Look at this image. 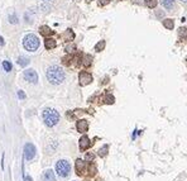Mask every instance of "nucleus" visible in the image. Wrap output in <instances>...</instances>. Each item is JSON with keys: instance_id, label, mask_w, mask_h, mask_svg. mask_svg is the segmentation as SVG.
<instances>
[{"instance_id": "nucleus-8", "label": "nucleus", "mask_w": 187, "mask_h": 181, "mask_svg": "<svg viewBox=\"0 0 187 181\" xmlns=\"http://www.w3.org/2000/svg\"><path fill=\"white\" fill-rule=\"evenodd\" d=\"M76 128L80 133H85V132H87V129H89V122L85 120V119L78 120L77 124H76Z\"/></svg>"}, {"instance_id": "nucleus-4", "label": "nucleus", "mask_w": 187, "mask_h": 181, "mask_svg": "<svg viewBox=\"0 0 187 181\" xmlns=\"http://www.w3.org/2000/svg\"><path fill=\"white\" fill-rule=\"evenodd\" d=\"M56 171L61 177H67L71 171V165L68 164V161L59 160L56 165Z\"/></svg>"}, {"instance_id": "nucleus-28", "label": "nucleus", "mask_w": 187, "mask_h": 181, "mask_svg": "<svg viewBox=\"0 0 187 181\" xmlns=\"http://www.w3.org/2000/svg\"><path fill=\"white\" fill-rule=\"evenodd\" d=\"M18 96H19L20 99H26V94H24V91H22V90L18 91Z\"/></svg>"}, {"instance_id": "nucleus-16", "label": "nucleus", "mask_w": 187, "mask_h": 181, "mask_svg": "<svg viewBox=\"0 0 187 181\" xmlns=\"http://www.w3.org/2000/svg\"><path fill=\"white\" fill-rule=\"evenodd\" d=\"M63 37H65V39H66V41H72V39L75 38V34H74V32H72L71 29H67Z\"/></svg>"}, {"instance_id": "nucleus-30", "label": "nucleus", "mask_w": 187, "mask_h": 181, "mask_svg": "<svg viewBox=\"0 0 187 181\" xmlns=\"http://www.w3.org/2000/svg\"><path fill=\"white\" fill-rule=\"evenodd\" d=\"M24 181H32V177H29V176H24Z\"/></svg>"}, {"instance_id": "nucleus-26", "label": "nucleus", "mask_w": 187, "mask_h": 181, "mask_svg": "<svg viewBox=\"0 0 187 181\" xmlns=\"http://www.w3.org/2000/svg\"><path fill=\"white\" fill-rule=\"evenodd\" d=\"M110 3V0H99V5H101V7H104V5H107Z\"/></svg>"}, {"instance_id": "nucleus-17", "label": "nucleus", "mask_w": 187, "mask_h": 181, "mask_svg": "<svg viewBox=\"0 0 187 181\" xmlns=\"http://www.w3.org/2000/svg\"><path fill=\"white\" fill-rule=\"evenodd\" d=\"M28 63H29V58H28V57L20 56L19 58H18V65H20V66H27Z\"/></svg>"}, {"instance_id": "nucleus-18", "label": "nucleus", "mask_w": 187, "mask_h": 181, "mask_svg": "<svg viewBox=\"0 0 187 181\" xmlns=\"http://www.w3.org/2000/svg\"><path fill=\"white\" fill-rule=\"evenodd\" d=\"M105 44H106V43H105V41H100L99 43L95 46V50H96V52H101V51L105 48Z\"/></svg>"}, {"instance_id": "nucleus-12", "label": "nucleus", "mask_w": 187, "mask_h": 181, "mask_svg": "<svg viewBox=\"0 0 187 181\" xmlns=\"http://www.w3.org/2000/svg\"><path fill=\"white\" fill-rule=\"evenodd\" d=\"M161 4L163 5V8L167 10L173 9L174 4H176V0H161Z\"/></svg>"}, {"instance_id": "nucleus-14", "label": "nucleus", "mask_w": 187, "mask_h": 181, "mask_svg": "<svg viewBox=\"0 0 187 181\" xmlns=\"http://www.w3.org/2000/svg\"><path fill=\"white\" fill-rule=\"evenodd\" d=\"M44 46H46L47 50H53V48H56L57 43H56V41L53 38H47L44 41Z\"/></svg>"}, {"instance_id": "nucleus-20", "label": "nucleus", "mask_w": 187, "mask_h": 181, "mask_svg": "<svg viewBox=\"0 0 187 181\" xmlns=\"http://www.w3.org/2000/svg\"><path fill=\"white\" fill-rule=\"evenodd\" d=\"M91 61H92V57L91 56H90V55H86L85 56V58H83V66H86V67H87V66H90V65H91Z\"/></svg>"}, {"instance_id": "nucleus-11", "label": "nucleus", "mask_w": 187, "mask_h": 181, "mask_svg": "<svg viewBox=\"0 0 187 181\" xmlns=\"http://www.w3.org/2000/svg\"><path fill=\"white\" fill-rule=\"evenodd\" d=\"M43 181H56L55 172L52 170H46L44 175H43Z\"/></svg>"}, {"instance_id": "nucleus-24", "label": "nucleus", "mask_w": 187, "mask_h": 181, "mask_svg": "<svg viewBox=\"0 0 187 181\" xmlns=\"http://www.w3.org/2000/svg\"><path fill=\"white\" fill-rule=\"evenodd\" d=\"M178 34H179V37H185V35H187V29L186 28H179Z\"/></svg>"}, {"instance_id": "nucleus-21", "label": "nucleus", "mask_w": 187, "mask_h": 181, "mask_svg": "<svg viewBox=\"0 0 187 181\" xmlns=\"http://www.w3.org/2000/svg\"><path fill=\"white\" fill-rule=\"evenodd\" d=\"M107 149H109V147H107V146H104L102 148H100V151H99V156H101V157L106 156V155H107Z\"/></svg>"}, {"instance_id": "nucleus-9", "label": "nucleus", "mask_w": 187, "mask_h": 181, "mask_svg": "<svg viewBox=\"0 0 187 181\" xmlns=\"http://www.w3.org/2000/svg\"><path fill=\"white\" fill-rule=\"evenodd\" d=\"M90 146H91V142H90V138L87 136H82L80 138V149L81 151H85Z\"/></svg>"}, {"instance_id": "nucleus-25", "label": "nucleus", "mask_w": 187, "mask_h": 181, "mask_svg": "<svg viewBox=\"0 0 187 181\" xmlns=\"http://www.w3.org/2000/svg\"><path fill=\"white\" fill-rule=\"evenodd\" d=\"M94 158H95V155H94V153H87L86 157H85L86 161H92Z\"/></svg>"}, {"instance_id": "nucleus-7", "label": "nucleus", "mask_w": 187, "mask_h": 181, "mask_svg": "<svg viewBox=\"0 0 187 181\" xmlns=\"http://www.w3.org/2000/svg\"><path fill=\"white\" fill-rule=\"evenodd\" d=\"M24 79H26L28 82L37 84V81H38V75H37V72H35L34 70L29 69V70H26V71H24Z\"/></svg>"}, {"instance_id": "nucleus-1", "label": "nucleus", "mask_w": 187, "mask_h": 181, "mask_svg": "<svg viewBox=\"0 0 187 181\" xmlns=\"http://www.w3.org/2000/svg\"><path fill=\"white\" fill-rule=\"evenodd\" d=\"M47 79L53 85H59L65 80V71L59 66H51L47 70Z\"/></svg>"}, {"instance_id": "nucleus-13", "label": "nucleus", "mask_w": 187, "mask_h": 181, "mask_svg": "<svg viewBox=\"0 0 187 181\" xmlns=\"http://www.w3.org/2000/svg\"><path fill=\"white\" fill-rule=\"evenodd\" d=\"M39 32H41L42 35H44V37H48V35H52L53 33H55L50 27H47V26H42L39 28Z\"/></svg>"}, {"instance_id": "nucleus-6", "label": "nucleus", "mask_w": 187, "mask_h": 181, "mask_svg": "<svg viewBox=\"0 0 187 181\" xmlns=\"http://www.w3.org/2000/svg\"><path fill=\"white\" fill-rule=\"evenodd\" d=\"M78 80H80L81 86H86L92 82V76H91V74H89V72L82 71V72H80V75H78Z\"/></svg>"}, {"instance_id": "nucleus-32", "label": "nucleus", "mask_w": 187, "mask_h": 181, "mask_svg": "<svg viewBox=\"0 0 187 181\" xmlns=\"http://www.w3.org/2000/svg\"><path fill=\"white\" fill-rule=\"evenodd\" d=\"M182 3H185V4H187V0H181Z\"/></svg>"}, {"instance_id": "nucleus-15", "label": "nucleus", "mask_w": 187, "mask_h": 181, "mask_svg": "<svg viewBox=\"0 0 187 181\" xmlns=\"http://www.w3.org/2000/svg\"><path fill=\"white\" fill-rule=\"evenodd\" d=\"M163 26H164L167 29L172 31V29L174 28V22H173V19H163Z\"/></svg>"}, {"instance_id": "nucleus-2", "label": "nucleus", "mask_w": 187, "mask_h": 181, "mask_svg": "<svg viewBox=\"0 0 187 181\" xmlns=\"http://www.w3.org/2000/svg\"><path fill=\"white\" fill-rule=\"evenodd\" d=\"M42 117H43V120L47 127H55L59 120V114L55 109H46L42 114Z\"/></svg>"}, {"instance_id": "nucleus-19", "label": "nucleus", "mask_w": 187, "mask_h": 181, "mask_svg": "<svg viewBox=\"0 0 187 181\" xmlns=\"http://www.w3.org/2000/svg\"><path fill=\"white\" fill-rule=\"evenodd\" d=\"M104 100H105L106 104H114V101H115V98H114V96H113L111 94H106Z\"/></svg>"}, {"instance_id": "nucleus-22", "label": "nucleus", "mask_w": 187, "mask_h": 181, "mask_svg": "<svg viewBox=\"0 0 187 181\" xmlns=\"http://www.w3.org/2000/svg\"><path fill=\"white\" fill-rule=\"evenodd\" d=\"M148 8H155L157 7V0H146Z\"/></svg>"}, {"instance_id": "nucleus-10", "label": "nucleus", "mask_w": 187, "mask_h": 181, "mask_svg": "<svg viewBox=\"0 0 187 181\" xmlns=\"http://www.w3.org/2000/svg\"><path fill=\"white\" fill-rule=\"evenodd\" d=\"M76 171L78 175H82L86 171V164L82 160H77L76 161Z\"/></svg>"}, {"instance_id": "nucleus-29", "label": "nucleus", "mask_w": 187, "mask_h": 181, "mask_svg": "<svg viewBox=\"0 0 187 181\" xmlns=\"http://www.w3.org/2000/svg\"><path fill=\"white\" fill-rule=\"evenodd\" d=\"M9 19H10V22H11V23H14V24H15V23L18 22V20H17V17H15V15H13V17H10V18H9Z\"/></svg>"}, {"instance_id": "nucleus-31", "label": "nucleus", "mask_w": 187, "mask_h": 181, "mask_svg": "<svg viewBox=\"0 0 187 181\" xmlns=\"http://www.w3.org/2000/svg\"><path fill=\"white\" fill-rule=\"evenodd\" d=\"M0 44H4V39L2 37H0Z\"/></svg>"}, {"instance_id": "nucleus-23", "label": "nucleus", "mask_w": 187, "mask_h": 181, "mask_svg": "<svg viewBox=\"0 0 187 181\" xmlns=\"http://www.w3.org/2000/svg\"><path fill=\"white\" fill-rule=\"evenodd\" d=\"M3 67H4L5 71H10L11 70V63L9 61H4L3 62Z\"/></svg>"}, {"instance_id": "nucleus-3", "label": "nucleus", "mask_w": 187, "mask_h": 181, "mask_svg": "<svg viewBox=\"0 0 187 181\" xmlns=\"http://www.w3.org/2000/svg\"><path fill=\"white\" fill-rule=\"evenodd\" d=\"M23 44H24V48L28 51H31V52H34V51H37L38 50V47H39V39L37 35H34V34H27L26 37H24V41H23Z\"/></svg>"}, {"instance_id": "nucleus-27", "label": "nucleus", "mask_w": 187, "mask_h": 181, "mask_svg": "<svg viewBox=\"0 0 187 181\" xmlns=\"http://www.w3.org/2000/svg\"><path fill=\"white\" fill-rule=\"evenodd\" d=\"M75 46L74 44H71V46H67V47H66V51H67V52H74V50H75Z\"/></svg>"}, {"instance_id": "nucleus-5", "label": "nucleus", "mask_w": 187, "mask_h": 181, "mask_svg": "<svg viewBox=\"0 0 187 181\" xmlns=\"http://www.w3.org/2000/svg\"><path fill=\"white\" fill-rule=\"evenodd\" d=\"M35 156V147L34 144L32 143H27L26 146H24V157H26L28 161H31L34 158Z\"/></svg>"}, {"instance_id": "nucleus-33", "label": "nucleus", "mask_w": 187, "mask_h": 181, "mask_svg": "<svg viewBox=\"0 0 187 181\" xmlns=\"http://www.w3.org/2000/svg\"><path fill=\"white\" fill-rule=\"evenodd\" d=\"M89 2H91V0H89Z\"/></svg>"}]
</instances>
